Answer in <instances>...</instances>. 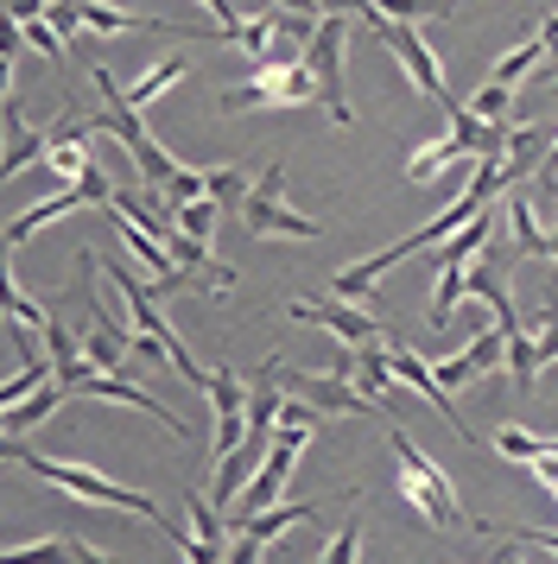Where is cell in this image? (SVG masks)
Wrapping results in <instances>:
<instances>
[{
	"label": "cell",
	"instance_id": "obj_1",
	"mask_svg": "<svg viewBox=\"0 0 558 564\" xmlns=\"http://www.w3.org/2000/svg\"><path fill=\"white\" fill-rule=\"evenodd\" d=\"M7 463H25L39 482H51V488H64V495H76V501H96V508H115V513H140V520H152L159 533L172 539L178 552H184V527H172L165 513L152 508L147 495H133V488H121V482H108L101 469H83V463H64V457H39V451H25L20 437H7Z\"/></svg>",
	"mask_w": 558,
	"mask_h": 564
},
{
	"label": "cell",
	"instance_id": "obj_2",
	"mask_svg": "<svg viewBox=\"0 0 558 564\" xmlns=\"http://www.w3.org/2000/svg\"><path fill=\"white\" fill-rule=\"evenodd\" d=\"M89 77H96L101 102H108V115H101V121H89V128H108V133H115V140L127 147V159H133L140 184H152V191L165 197V184H172L178 172H184V165H178V159L165 153V147H159V140H152L147 128H140V108L127 102V89H121V83L108 77V70H89Z\"/></svg>",
	"mask_w": 558,
	"mask_h": 564
},
{
	"label": "cell",
	"instance_id": "obj_3",
	"mask_svg": "<svg viewBox=\"0 0 558 564\" xmlns=\"http://www.w3.org/2000/svg\"><path fill=\"white\" fill-rule=\"evenodd\" d=\"M387 451H394V488L426 513V527H463V508H457L451 476H444V469H438V463H431L406 432L387 437Z\"/></svg>",
	"mask_w": 558,
	"mask_h": 564
},
{
	"label": "cell",
	"instance_id": "obj_4",
	"mask_svg": "<svg viewBox=\"0 0 558 564\" xmlns=\"http://www.w3.org/2000/svg\"><path fill=\"white\" fill-rule=\"evenodd\" d=\"M304 102H324L311 64H260L248 83L223 89V115H267V108H304Z\"/></svg>",
	"mask_w": 558,
	"mask_h": 564
},
{
	"label": "cell",
	"instance_id": "obj_5",
	"mask_svg": "<svg viewBox=\"0 0 558 564\" xmlns=\"http://www.w3.org/2000/svg\"><path fill=\"white\" fill-rule=\"evenodd\" d=\"M304 437H311L304 425H279V432H273V451H267V463L254 469V482L242 488V495H235V508H228V533H242L254 513H267L279 495H286V482H292V463L304 457Z\"/></svg>",
	"mask_w": 558,
	"mask_h": 564
},
{
	"label": "cell",
	"instance_id": "obj_6",
	"mask_svg": "<svg viewBox=\"0 0 558 564\" xmlns=\"http://www.w3.org/2000/svg\"><path fill=\"white\" fill-rule=\"evenodd\" d=\"M108 285H121V299H127V317H133V330L172 349V368H184V381H197V387L210 381V375H203L197 361H191V349H184V336H178L172 324H165V311H159V285H152L147 273L133 280L127 267H108Z\"/></svg>",
	"mask_w": 558,
	"mask_h": 564
},
{
	"label": "cell",
	"instance_id": "obj_7",
	"mask_svg": "<svg viewBox=\"0 0 558 564\" xmlns=\"http://www.w3.org/2000/svg\"><path fill=\"white\" fill-rule=\"evenodd\" d=\"M368 26H375V39L387 45V52L400 57L406 83L426 96V102H451V89H444V64H438V52H431V39L419 26H400V20H380V13H368Z\"/></svg>",
	"mask_w": 558,
	"mask_h": 564
},
{
	"label": "cell",
	"instance_id": "obj_8",
	"mask_svg": "<svg viewBox=\"0 0 558 564\" xmlns=\"http://www.w3.org/2000/svg\"><path fill=\"white\" fill-rule=\"evenodd\" d=\"M343 45H350V13H324L318 32H311V52H304V64L318 70V96H324V108H330L336 128H350L355 121L350 89H343Z\"/></svg>",
	"mask_w": 558,
	"mask_h": 564
},
{
	"label": "cell",
	"instance_id": "obj_9",
	"mask_svg": "<svg viewBox=\"0 0 558 564\" xmlns=\"http://www.w3.org/2000/svg\"><path fill=\"white\" fill-rule=\"evenodd\" d=\"M242 223L248 235H286V241H311V235H324L311 216L286 204V165H267V178L248 191V204H242Z\"/></svg>",
	"mask_w": 558,
	"mask_h": 564
},
{
	"label": "cell",
	"instance_id": "obj_10",
	"mask_svg": "<svg viewBox=\"0 0 558 564\" xmlns=\"http://www.w3.org/2000/svg\"><path fill=\"white\" fill-rule=\"evenodd\" d=\"M286 317H299V324H318V330L343 336L350 349H368V343H394V330H387L380 317H368L362 305H350V299H292V305H286Z\"/></svg>",
	"mask_w": 558,
	"mask_h": 564
},
{
	"label": "cell",
	"instance_id": "obj_11",
	"mask_svg": "<svg viewBox=\"0 0 558 564\" xmlns=\"http://www.w3.org/2000/svg\"><path fill=\"white\" fill-rule=\"evenodd\" d=\"M203 393H210V412H216V437H210V451H216V463H223L228 451H242V444H248V400H254V381H242L235 368H210Z\"/></svg>",
	"mask_w": 558,
	"mask_h": 564
},
{
	"label": "cell",
	"instance_id": "obj_12",
	"mask_svg": "<svg viewBox=\"0 0 558 564\" xmlns=\"http://www.w3.org/2000/svg\"><path fill=\"white\" fill-rule=\"evenodd\" d=\"M76 393H83V400H115V406H140V412H152V419H159V425H165L172 437H184V419H178V412L165 406V400H152L147 387H133L127 375H96V368H89Z\"/></svg>",
	"mask_w": 558,
	"mask_h": 564
},
{
	"label": "cell",
	"instance_id": "obj_13",
	"mask_svg": "<svg viewBox=\"0 0 558 564\" xmlns=\"http://www.w3.org/2000/svg\"><path fill=\"white\" fill-rule=\"evenodd\" d=\"M83 356H89L96 375H121L127 356H133V330H121V324L101 311L96 292H89V336H83Z\"/></svg>",
	"mask_w": 558,
	"mask_h": 564
},
{
	"label": "cell",
	"instance_id": "obj_14",
	"mask_svg": "<svg viewBox=\"0 0 558 564\" xmlns=\"http://www.w3.org/2000/svg\"><path fill=\"white\" fill-rule=\"evenodd\" d=\"M89 204V197H83V191H57V197H45V204H32V209H20V216H13V223H7V235H0V241H7V254H13V248H25V241H32V235L39 229H51V223H64V216H71V209H83Z\"/></svg>",
	"mask_w": 558,
	"mask_h": 564
},
{
	"label": "cell",
	"instance_id": "obj_15",
	"mask_svg": "<svg viewBox=\"0 0 558 564\" xmlns=\"http://www.w3.org/2000/svg\"><path fill=\"white\" fill-rule=\"evenodd\" d=\"M89 121H71V128L57 133V140H51V153H45V165L51 172H57V178L64 184H83V172H89V165H96V153H89Z\"/></svg>",
	"mask_w": 558,
	"mask_h": 564
},
{
	"label": "cell",
	"instance_id": "obj_16",
	"mask_svg": "<svg viewBox=\"0 0 558 564\" xmlns=\"http://www.w3.org/2000/svg\"><path fill=\"white\" fill-rule=\"evenodd\" d=\"M64 400H71V387L51 381V387H39L32 400H20V406H0V425H7V437H25L32 425H45V419L64 406Z\"/></svg>",
	"mask_w": 558,
	"mask_h": 564
},
{
	"label": "cell",
	"instance_id": "obj_17",
	"mask_svg": "<svg viewBox=\"0 0 558 564\" xmlns=\"http://www.w3.org/2000/svg\"><path fill=\"white\" fill-rule=\"evenodd\" d=\"M457 159H470V147H463V140H431V147H419V153L406 159V184H431V178H444V172H451Z\"/></svg>",
	"mask_w": 558,
	"mask_h": 564
},
{
	"label": "cell",
	"instance_id": "obj_18",
	"mask_svg": "<svg viewBox=\"0 0 558 564\" xmlns=\"http://www.w3.org/2000/svg\"><path fill=\"white\" fill-rule=\"evenodd\" d=\"M0 115H7V133H13V147H7V178H13L25 159H45L51 153V140L39 128H25V115H20V102H13V96L0 102Z\"/></svg>",
	"mask_w": 558,
	"mask_h": 564
},
{
	"label": "cell",
	"instance_id": "obj_19",
	"mask_svg": "<svg viewBox=\"0 0 558 564\" xmlns=\"http://www.w3.org/2000/svg\"><path fill=\"white\" fill-rule=\"evenodd\" d=\"M463 292H470V260H463V267H438V292H431V311H426L431 330H444V324H451V311H457Z\"/></svg>",
	"mask_w": 558,
	"mask_h": 564
},
{
	"label": "cell",
	"instance_id": "obj_20",
	"mask_svg": "<svg viewBox=\"0 0 558 564\" xmlns=\"http://www.w3.org/2000/svg\"><path fill=\"white\" fill-rule=\"evenodd\" d=\"M304 520H318V501H286V508L273 501L267 513H254L242 533H254V539H279L286 527H304Z\"/></svg>",
	"mask_w": 558,
	"mask_h": 564
},
{
	"label": "cell",
	"instance_id": "obj_21",
	"mask_svg": "<svg viewBox=\"0 0 558 564\" xmlns=\"http://www.w3.org/2000/svg\"><path fill=\"white\" fill-rule=\"evenodd\" d=\"M178 77H184V52H178V57H159L147 77H140V83H121V89H127V102H133V108H147V102H159V96H165Z\"/></svg>",
	"mask_w": 558,
	"mask_h": 564
},
{
	"label": "cell",
	"instance_id": "obj_22",
	"mask_svg": "<svg viewBox=\"0 0 558 564\" xmlns=\"http://www.w3.org/2000/svg\"><path fill=\"white\" fill-rule=\"evenodd\" d=\"M539 153H546V128H514V140H507V165H502V178L507 184H521L539 165Z\"/></svg>",
	"mask_w": 558,
	"mask_h": 564
},
{
	"label": "cell",
	"instance_id": "obj_23",
	"mask_svg": "<svg viewBox=\"0 0 558 564\" xmlns=\"http://www.w3.org/2000/svg\"><path fill=\"white\" fill-rule=\"evenodd\" d=\"M362 13L400 20V26H419V20H444V13H451V0H362Z\"/></svg>",
	"mask_w": 558,
	"mask_h": 564
},
{
	"label": "cell",
	"instance_id": "obj_24",
	"mask_svg": "<svg viewBox=\"0 0 558 564\" xmlns=\"http://www.w3.org/2000/svg\"><path fill=\"white\" fill-rule=\"evenodd\" d=\"M507 223H514V248H521V254H552V235L539 229V223H533V204L527 197H507Z\"/></svg>",
	"mask_w": 558,
	"mask_h": 564
},
{
	"label": "cell",
	"instance_id": "obj_25",
	"mask_svg": "<svg viewBox=\"0 0 558 564\" xmlns=\"http://www.w3.org/2000/svg\"><path fill=\"white\" fill-rule=\"evenodd\" d=\"M539 52H546V45H539V32H527V39H521V45H514V52H507L495 70H489V83L521 89V77H533V70H539Z\"/></svg>",
	"mask_w": 558,
	"mask_h": 564
},
{
	"label": "cell",
	"instance_id": "obj_26",
	"mask_svg": "<svg viewBox=\"0 0 558 564\" xmlns=\"http://www.w3.org/2000/svg\"><path fill=\"white\" fill-rule=\"evenodd\" d=\"M489 235H495V216L482 209V216H476V223H470V229H457L451 241L438 248V267H463V260L476 254V248H482V241H489Z\"/></svg>",
	"mask_w": 558,
	"mask_h": 564
},
{
	"label": "cell",
	"instance_id": "obj_27",
	"mask_svg": "<svg viewBox=\"0 0 558 564\" xmlns=\"http://www.w3.org/2000/svg\"><path fill=\"white\" fill-rule=\"evenodd\" d=\"M7 317H13V324H25V330H39V336L51 330V311L39 305V299H25L13 273H7Z\"/></svg>",
	"mask_w": 558,
	"mask_h": 564
},
{
	"label": "cell",
	"instance_id": "obj_28",
	"mask_svg": "<svg viewBox=\"0 0 558 564\" xmlns=\"http://www.w3.org/2000/svg\"><path fill=\"white\" fill-rule=\"evenodd\" d=\"M216 216H223V204H216V197H203V204L172 209V223H178L184 235H197V241H210V229H216Z\"/></svg>",
	"mask_w": 558,
	"mask_h": 564
},
{
	"label": "cell",
	"instance_id": "obj_29",
	"mask_svg": "<svg viewBox=\"0 0 558 564\" xmlns=\"http://www.w3.org/2000/svg\"><path fill=\"white\" fill-rule=\"evenodd\" d=\"M0 564H71V545L64 539H39V545H7Z\"/></svg>",
	"mask_w": 558,
	"mask_h": 564
},
{
	"label": "cell",
	"instance_id": "obj_30",
	"mask_svg": "<svg viewBox=\"0 0 558 564\" xmlns=\"http://www.w3.org/2000/svg\"><path fill=\"white\" fill-rule=\"evenodd\" d=\"M463 356H470V368H495V361H507V336L502 330H476L470 343H463Z\"/></svg>",
	"mask_w": 558,
	"mask_h": 564
},
{
	"label": "cell",
	"instance_id": "obj_31",
	"mask_svg": "<svg viewBox=\"0 0 558 564\" xmlns=\"http://www.w3.org/2000/svg\"><path fill=\"white\" fill-rule=\"evenodd\" d=\"M355 558H362V513L343 520V533L324 545V558H318V564H355Z\"/></svg>",
	"mask_w": 558,
	"mask_h": 564
},
{
	"label": "cell",
	"instance_id": "obj_32",
	"mask_svg": "<svg viewBox=\"0 0 558 564\" xmlns=\"http://www.w3.org/2000/svg\"><path fill=\"white\" fill-rule=\"evenodd\" d=\"M210 197H216L223 209H242L248 204V178H242L235 165H216V172H210Z\"/></svg>",
	"mask_w": 558,
	"mask_h": 564
},
{
	"label": "cell",
	"instance_id": "obj_33",
	"mask_svg": "<svg viewBox=\"0 0 558 564\" xmlns=\"http://www.w3.org/2000/svg\"><path fill=\"white\" fill-rule=\"evenodd\" d=\"M20 39L32 45L39 57H51V64H64V32L51 26V20H32V26H20Z\"/></svg>",
	"mask_w": 558,
	"mask_h": 564
},
{
	"label": "cell",
	"instance_id": "obj_34",
	"mask_svg": "<svg viewBox=\"0 0 558 564\" xmlns=\"http://www.w3.org/2000/svg\"><path fill=\"white\" fill-rule=\"evenodd\" d=\"M507 102H514V89H507V83H482L470 108H476L482 121H507Z\"/></svg>",
	"mask_w": 558,
	"mask_h": 564
},
{
	"label": "cell",
	"instance_id": "obj_35",
	"mask_svg": "<svg viewBox=\"0 0 558 564\" xmlns=\"http://www.w3.org/2000/svg\"><path fill=\"white\" fill-rule=\"evenodd\" d=\"M431 375H438V387L451 393V387H463V381H470V375H476V368H470V356H451V361H438Z\"/></svg>",
	"mask_w": 558,
	"mask_h": 564
},
{
	"label": "cell",
	"instance_id": "obj_36",
	"mask_svg": "<svg viewBox=\"0 0 558 564\" xmlns=\"http://www.w3.org/2000/svg\"><path fill=\"white\" fill-rule=\"evenodd\" d=\"M203 7H210V13H216V26H223L228 39H242V26H248V20H242V13H235V0H203Z\"/></svg>",
	"mask_w": 558,
	"mask_h": 564
},
{
	"label": "cell",
	"instance_id": "obj_37",
	"mask_svg": "<svg viewBox=\"0 0 558 564\" xmlns=\"http://www.w3.org/2000/svg\"><path fill=\"white\" fill-rule=\"evenodd\" d=\"M260 545H267V539L235 533V545H228V558H223V564H260Z\"/></svg>",
	"mask_w": 558,
	"mask_h": 564
},
{
	"label": "cell",
	"instance_id": "obj_38",
	"mask_svg": "<svg viewBox=\"0 0 558 564\" xmlns=\"http://www.w3.org/2000/svg\"><path fill=\"white\" fill-rule=\"evenodd\" d=\"M45 20H51L57 32H76V26H83V13H76V0H51V13H45Z\"/></svg>",
	"mask_w": 558,
	"mask_h": 564
},
{
	"label": "cell",
	"instance_id": "obj_39",
	"mask_svg": "<svg viewBox=\"0 0 558 564\" xmlns=\"http://www.w3.org/2000/svg\"><path fill=\"white\" fill-rule=\"evenodd\" d=\"M71 545V564H115V558H101L96 545H83V539H64Z\"/></svg>",
	"mask_w": 558,
	"mask_h": 564
},
{
	"label": "cell",
	"instance_id": "obj_40",
	"mask_svg": "<svg viewBox=\"0 0 558 564\" xmlns=\"http://www.w3.org/2000/svg\"><path fill=\"white\" fill-rule=\"evenodd\" d=\"M273 7H286V13H299V20H324V7H318V0H273Z\"/></svg>",
	"mask_w": 558,
	"mask_h": 564
},
{
	"label": "cell",
	"instance_id": "obj_41",
	"mask_svg": "<svg viewBox=\"0 0 558 564\" xmlns=\"http://www.w3.org/2000/svg\"><path fill=\"white\" fill-rule=\"evenodd\" d=\"M539 45L558 57V13H539Z\"/></svg>",
	"mask_w": 558,
	"mask_h": 564
},
{
	"label": "cell",
	"instance_id": "obj_42",
	"mask_svg": "<svg viewBox=\"0 0 558 564\" xmlns=\"http://www.w3.org/2000/svg\"><path fill=\"white\" fill-rule=\"evenodd\" d=\"M552 184H558V140H552V165H546V184H539V197H552Z\"/></svg>",
	"mask_w": 558,
	"mask_h": 564
},
{
	"label": "cell",
	"instance_id": "obj_43",
	"mask_svg": "<svg viewBox=\"0 0 558 564\" xmlns=\"http://www.w3.org/2000/svg\"><path fill=\"white\" fill-rule=\"evenodd\" d=\"M495 564H521V552H514V545H507V552H502V558H495Z\"/></svg>",
	"mask_w": 558,
	"mask_h": 564
},
{
	"label": "cell",
	"instance_id": "obj_44",
	"mask_svg": "<svg viewBox=\"0 0 558 564\" xmlns=\"http://www.w3.org/2000/svg\"><path fill=\"white\" fill-rule=\"evenodd\" d=\"M546 260H558V229H552V254H546Z\"/></svg>",
	"mask_w": 558,
	"mask_h": 564
}]
</instances>
